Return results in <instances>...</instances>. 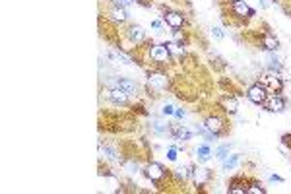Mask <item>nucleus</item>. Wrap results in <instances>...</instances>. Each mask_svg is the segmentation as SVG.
<instances>
[{
    "mask_svg": "<svg viewBox=\"0 0 291 194\" xmlns=\"http://www.w3.org/2000/svg\"><path fill=\"white\" fill-rule=\"evenodd\" d=\"M144 175H146L153 184H159V183H163L167 177H171V173L167 171L161 163H157V161L148 163L146 169H144Z\"/></svg>",
    "mask_w": 291,
    "mask_h": 194,
    "instance_id": "obj_3",
    "label": "nucleus"
},
{
    "mask_svg": "<svg viewBox=\"0 0 291 194\" xmlns=\"http://www.w3.org/2000/svg\"><path fill=\"white\" fill-rule=\"evenodd\" d=\"M103 95L107 97L111 103H115V105H126L128 103V93H124L122 89H119L117 86H113L111 89H105L103 91Z\"/></svg>",
    "mask_w": 291,
    "mask_h": 194,
    "instance_id": "obj_14",
    "label": "nucleus"
},
{
    "mask_svg": "<svg viewBox=\"0 0 291 194\" xmlns=\"http://www.w3.org/2000/svg\"><path fill=\"white\" fill-rule=\"evenodd\" d=\"M241 163V153H231L223 159V171H235Z\"/></svg>",
    "mask_w": 291,
    "mask_h": 194,
    "instance_id": "obj_19",
    "label": "nucleus"
},
{
    "mask_svg": "<svg viewBox=\"0 0 291 194\" xmlns=\"http://www.w3.org/2000/svg\"><path fill=\"white\" fill-rule=\"evenodd\" d=\"M148 86H150L153 91H165L167 87L171 86V80H169L167 74L155 70V72H151V74L148 76Z\"/></svg>",
    "mask_w": 291,
    "mask_h": 194,
    "instance_id": "obj_5",
    "label": "nucleus"
},
{
    "mask_svg": "<svg viewBox=\"0 0 291 194\" xmlns=\"http://www.w3.org/2000/svg\"><path fill=\"white\" fill-rule=\"evenodd\" d=\"M105 18H107V20H111L113 23L120 25V23H126V20H128V12H126V8H124V6L113 4V6L107 10V16H105Z\"/></svg>",
    "mask_w": 291,
    "mask_h": 194,
    "instance_id": "obj_11",
    "label": "nucleus"
},
{
    "mask_svg": "<svg viewBox=\"0 0 291 194\" xmlns=\"http://www.w3.org/2000/svg\"><path fill=\"white\" fill-rule=\"evenodd\" d=\"M247 186H248V181L243 177V175H239L235 179H231L227 192L229 194H247Z\"/></svg>",
    "mask_w": 291,
    "mask_h": 194,
    "instance_id": "obj_17",
    "label": "nucleus"
},
{
    "mask_svg": "<svg viewBox=\"0 0 291 194\" xmlns=\"http://www.w3.org/2000/svg\"><path fill=\"white\" fill-rule=\"evenodd\" d=\"M163 23H165V22H161V20H153V22H151V27H153V29H155L157 33H161Z\"/></svg>",
    "mask_w": 291,
    "mask_h": 194,
    "instance_id": "obj_29",
    "label": "nucleus"
},
{
    "mask_svg": "<svg viewBox=\"0 0 291 194\" xmlns=\"http://www.w3.org/2000/svg\"><path fill=\"white\" fill-rule=\"evenodd\" d=\"M124 37L128 39L132 47H140L142 43H146V31L142 25H136V23H132L124 29Z\"/></svg>",
    "mask_w": 291,
    "mask_h": 194,
    "instance_id": "obj_6",
    "label": "nucleus"
},
{
    "mask_svg": "<svg viewBox=\"0 0 291 194\" xmlns=\"http://www.w3.org/2000/svg\"><path fill=\"white\" fill-rule=\"evenodd\" d=\"M260 43H262V47H264V51H268V53H276V51L280 49V41H278V37L270 31H264L262 35H260Z\"/></svg>",
    "mask_w": 291,
    "mask_h": 194,
    "instance_id": "obj_15",
    "label": "nucleus"
},
{
    "mask_svg": "<svg viewBox=\"0 0 291 194\" xmlns=\"http://www.w3.org/2000/svg\"><path fill=\"white\" fill-rule=\"evenodd\" d=\"M212 177L214 175H212V171L208 167H192V179L198 188H204L206 184H210Z\"/></svg>",
    "mask_w": 291,
    "mask_h": 194,
    "instance_id": "obj_12",
    "label": "nucleus"
},
{
    "mask_svg": "<svg viewBox=\"0 0 291 194\" xmlns=\"http://www.w3.org/2000/svg\"><path fill=\"white\" fill-rule=\"evenodd\" d=\"M247 97L248 101L254 103V105H264L266 99H268V91H266V87L262 86V84H254V86L248 87Z\"/></svg>",
    "mask_w": 291,
    "mask_h": 194,
    "instance_id": "obj_9",
    "label": "nucleus"
},
{
    "mask_svg": "<svg viewBox=\"0 0 291 194\" xmlns=\"http://www.w3.org/2000/svg\"><path fill=\"white\" fill-rule=\"evenodd\" d=\"M247 194H266V188H264L258 181H248Z\"/></svg>",
    "mask_w": 291,
    "mask_h": 194,
    "instance_id": "obj_22",
    "label": "nucleus"
},
{
    "mask_svg": "<svg viewBox=\"0 0 291 194\" xmlns=\"http://www.w3.org/2000/svg\"><path fill=\"white\" fill-rule=\"evenodd\" d=\"M212 35H214L216 39H219V41L225 37V33H223V29H221V27H212Z\"/></svg>",
    "mask_w": 291,
    "mask_h": 194,
    "instance_id": "obj_26",
    "label": "nucleus"
},
{
    "mask_svg": "<svg viewBox=\"0 0 291 194\" xmlns=\"http://www.w3.org/2000/svg\"><path fill=\"white\" fill-rule=\"evenodd\" d=\"M227 10H229V14H231V18L241 20V22H245V20H252V18L256 16L254 8H250L245 0H227Z\"/></svg>",
    "mask_w": 291,
    "mask_h": 194,
    "instance_id": "obj_2",
    "label": "nucleus"
},
{
    "mask_svg": "<svg viewBox=\"0 0 291 194\" xmlns=\"http://www.w3.org/2000/svg\"><path fill=\"white\" fill-rule=\"evenodd\" d=\"M219 109L227 115H235L239 111V101L235 95H223L219 101Z\"/></svg>",
    "mask_w": 291,
    "mask_h": 194,
    "instance_id": "obj_16",
    "label": "nucleus"
},
{
    "mask_svg": "<svg viewBox=\"0 0 291 194\" xmlns=\"http://www.w3.org/2000/svg\"><path fill=\"white\" fill-rule=\"evenodd\" d=\"M115 86L122 89L124 93H128V95H136L138 93V86H136V82H132L128 78H117L115 80Z\"/></svg>",
    "mask_w": 291,
    "mask_h": 194,
    "instance_id": "obj_18",
    "label": "nucleus"
},
{
    "mask_svg": "<svg viewBox=\"0 0 291 194\" xmlns=\"http://www.w3.org/2000/svg\"><path fill=\"white\" fill-rule=\"evenodd\" d=\"M268 68L272 70V72H280L281 70V62L276 54L268 53Z\"/></svg>",
    "mask_w": 291,
    "mask_h": 194,
    "instance_id": "obj_23",
    "label": "nucleus"
},
{
    "mask_svg": "<svg viewBox=\"0 0 291 194\" xmlns=\"http://www.w3.org/2000/svg\"><path fill=\"white\" fill-rule=\"evenodd\" d=\"M175 117H177V119H184V117H186V111H184V109H175Z\"/></svg>",
    "mask_w": 291,
    "mask_h": 194,
    "instance_id": "obj_30",
    "label": "nucleus"
},
{
    "mask_svg": "<svg viewBox=\"0 0 291 194\" xmlns=\"http://www.w3.org/2000/svg\"><path fill=\"white\" fill-rule=\"evenodd\" d=\"M161 115H165V117H171V115H175V107H173V105H163Z\"/></svg>",
    "mask_w": 291,
    "mask_h": 194,
    "instance_id": "obj_27",
    "label": "nucleus"
},
{
    "mask_svg": "<svg viewBox=\"0 0 291 194\" xmlns=\"http://www.w3.org/2000/svg\"><path fill=\"white\" fill-rule=\"evenodd\" d=\"M258 84L266 87V91L268 93H281V89H283V82H281V78L278 76V72H266V74L260 76Z\"/></svg>",
    "mask_w": 291,
    "mask_h": 194,
    "instance_id": "obj_4",
    "label": "nucleus"
},
{
    "mask_svg": "<svg viewBox=\"0 0 291 194\" xmlns=\"http://www.w3.org/2000/svg\"><path fill=\"white\" fill-rule=\"evenodd\" d=\"M206 128L210 130V132H214L216 136H221V134H225V119L221 117V115H208L204 120Z\"/></svg>",
    "mask_w": 291,
    "mask_h": 194,
    "instance_id": "obj_8",
    "label": "nucleus"
},
{
    "mask_svg": "<svg viewBox=\"0 0 291 194\" xmlns=\"http://www.w3.org/2000/svg\"><path fill=\"white\" fill-rule=\"evenodd\" d=\"M229 151H231V144H223V146H219L216 150V157L219 161H223L227 155H229Z\"/></svg>",
    "mask_w": 291,
    "mask_h": 194,
    "instance_id": "obj_24",
    "label": "nucleus"
},
{
    "mask_svg": "<svg viewBox=\"0 0 291 194\" xmlns=\"http://www.w3.org/2000/svg\"><path fill=\"white\" fill-rule=\"evenodd\" d=\"M196 157H198V161H208L210 157H212V150H210V146L208 144H202V146H198L196 148Z\"/></svg>",
    "mask_w": 291,
    "mask_h": 194,
    "instance_id": "obj_21",
    "label": "nucleus"
},
{
    "mask_svg": "<svg viewBox=\"0 0 291 194\" xmlns=\"http://www.w3.org/2000/svg\"><path fill=\"white\" fill-rule=\"evenodd\" d=\"M113 4H119V6H128V4H132V0H113Z\"/></svg>",
    "mask_w": 291,
    "mask_h": 194,
    "instance_id": "obj_31",
    "label": "nucleus"
},
{
    "mask_svg": "<svg viewBox=\"0 0 291 194\" xmlns=\"http://www.w3.org/2000/svg\"><path fill=\"white\" fill-rule=\"evenodd\" d=\"M270 181H272V183H283V177H280V175H270Z\"/></svg>",
    "mask_w": 291,
    "mask_h": 194,
    "instance_id": "obj_32",
    "label": "nucleus"
},
{
    "mask_svg": "<svg viewBox=\"0 0 291 194\" xmlns=\"http://www.w3.org/2000/svg\"><path fill=\"white\" fill-rule=\"evenodd\" d=\"M146 56L155 66H167L171 62V51L167 43H148L146 45Z\"/></svg>",
    "mask_w": 291,
    "mask_h": 194,
    "instance_id": "obj_1",
    "label": "nucleus"
},
{
    "mask_svg": "<svg viewBox=\"0 0 291 194\" xmlns=\"http://www.w3.org/2000/svg\"><path fill=\"white\" fill-rule=\"evenodd\" d=\"M99 151H101V155H105L107 159H117V157H119V155H117V151H115V150H111L109 146H105V148L101 146V148H99Z\"/></svg>",
    "mask_w": 291,
    "mask_h": 194,
    "instance_id": "obj_25",
    "label": "nucleus"
},
{
    "mask_svg": "<svg viewBox=\"0 0 291 194\" xmlns=\"http://www.w3.org/2000/svg\"><path fill=\"white\" fill-rule=\"evenodd\" d=\"M169 136L177 142H188L192 140L194 132L186 128L184 124H169Z\"/></svg>",
    "mask_w": 291,
    "mask_h": 194,
    "instance_id": "obj_10",
    "label": "nucleus"
},
{
    "mask_svg": "<svg viewBox=\"0 0 291 194\" xmlns=\"http://www.w3.org/2000/svg\"><path fill=\"white\" fill-rule=\"evenodd\" d=\"M173 177H175V179H179V181H183V183H186V181L192 177V167H188V165L177 167V169L173 171Z\"/></svg>",
    "mask_w": 291,
    "mask_h": 194,
    "instance_id": "obj_20",
    "label": "nucleus"
},
{
    "mask_svg": "<svg viewBox=\"0 0 291 194\" xmlns=\"http://www.w3.org/2000/svg\"><path fill=\"white\" fill-rule=\"evenodd\" d=\"M163 22L167 23L171 29H183L184 25H186V18H184V14H181V12L165 10L163 12Z\"/></svg>",
    "mask_w": 291,
    "mask_h": 194,
    "instance_id": "obj_7",
    "label": "nucleus"
},
{
    "mask_svg": "<svg viewBox=\"0 0 291 194\" xmlns=\"http://www.w3.org/2000/svg\"><path fill=\"white\" fill-rule=\"evenodd\" d=\"M177 148L173 146V148H169V151H167V157H169V161H177Z\"/></svg>",
    "mask_w": 291,
    "mask_h": 194,
    "instance_id": "obj_28",
    "label": "nucleus"
},
{
    "mask_svg": "<svg viewBox=\"0 0 291 194\" xmlns=\"http://www.w3.org/2000/svg\"><path fill=\"white\" fill-rule=\"evenodd\" d=\"M285 105H287V101L280 93H270L264 103V107L268 109L270 113H281V111H285Z\"/></svg>",
    "mask_w": 291,
    "mask_h": 194,
    "instance_id": "obj_13",
    "label": "nucleus"
}]
</instances>
